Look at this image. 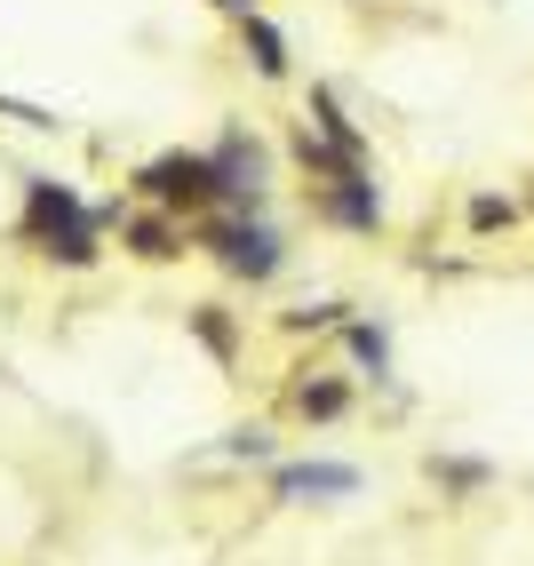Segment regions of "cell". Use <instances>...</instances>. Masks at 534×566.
<instances>
[{
    "mask_svg": "<svg viewBox=\"0 0 534 566\" xmlns=\"http://www.w3.org/2000/svg\"><path fill=\"white\" fill-rule=\"evenodd\" d=\"M121 240H128V255H144V263H168V255H184V223L160 208V216H121Z\"/></svg>",
    "mask_w": 534,
    "mask_h": 566,
    "instance_id": "obj_6",
    "label": "cell"
},
{
    "mask_svg": "<svg viewBox=\"0 0 534 566\" xmlns=\"http://www.w3.org/2000/svg\"><path fill=\"white\" fill-rule=\"evenodd\" d=\"M216 9H232V17H248V0H216Z\"/></svg>",
    "mask_w": 534,
    "mask_h": 566,
    "instance_id": "obj_14",
    "label": "cell"
},
{
    "mask_svg": "<svg viewBox=\"0 0 534 566\" xmlns=\"http://www.w3.org/2000/svg\"><path fill=\"white\" fill-rule=\"evenodd\" d=\"M200 248H208L232 280H272L280 263H287L280 232H272V223H263L255 208H216V216L200 223Z\"/></svg>",
    "mask_w": 534,
    "mask_h": 566,
    "instance_id": "obj_2",
    "label": "cell"
},
{
    "mask_svg": "<svg viewBox=\"0 0 534 566\" xmlns=\"http://www.w3.org/2000/svg\"><path fill=\"white\" fill-rule=\"evenodd\" d=\"M320 208H327L335 223H352V232H375V223H384V200H375V184H367V176H343V184H327V192H320Z\"/></svg>",
    "mask_w": 534,
    "mask_h": 566,
    "instance_id": "obj_7",
    "label": "cell"
},
{
    "mask_svg": "<svg viewBox=\"0 0 534 566\" xmlns=\"http://www.w3.org/2000/svg\"><path fill=\"white\" fill-rule=\"evenodd\" d=\"M272 486L295 503V495H359V471L352 463H280Z\"/></svg>",
    "mask_w": 534,
    "mask_h": 566,
    "instance_id": "obj_5",
    "label": "cell"
},
{
    "mask_svg": "<svg viewBox=\"0 0 534 566\" xmlns=\"http://www.w3.org/2000/svg\"><path fill=\"white\" fill-rule=\"evenodd\" d=\"M352 352H359L375 375H384V327H352Z\"/></svg>",
    "mask_w": 534,
    "mask_h": 566,
    "instance_id": "obj_12",
    "label": "cell"
},
{
    "mask_svg": "<svg viewBox=\"0 0 534 566\" xmlns=\"http://www.w3.org/2000/svg\"><path fill=\"white\" fill-rule=\"evenodd\" d=\"M295 407L312 415V423H335V415L352 407V391H343V384H303V391H295Z\"/></svg>",
    "mask_w": 534,
    "mask_h": 566,
    "instance_id": "obj_9",
    "label": "cell"
},
{
    "mask_svg": "<svg viewBox=\"0 0 534 566\" xmlns=\"http://www.w3.org/2000/svg\"><path fill=\"white\" fill-rule=\"evenodd\" d=\"M104 223H121V208H88V200L72 192V184H56V176H32V184H24V240H41V255H56V263H96Z\"/></svg>",
    "mask_w": 534,
    "mask_h": 566,
    "instance_id": "obj_1",
    "label": "cell"
},
{
    "mask_svg": "<svg viewBox=\"0 0 534 566\" xmlns=\"http://www.w3.org/2000/svg\"><path fill=\"white\" fill-rule=\"evenodd\" d=\"M192 327H200V344H208L216 359H232V352H240V344H232V319H223L216 304H208V312H192Z\"/></svg>",
    "mask_w": 534,
    "mask_h": 566,
    "instance_id": "obj_10",
    "label": "cell"
},
{
    "mask_svg": "<svg viewBox=\"0 0 534 566\" xmlns=\"http://www.w3.org/2000/svg\"><path fill=\"white\" fill-rule=\"evenodd\" d=\"M223 455H272V423H240L223 439Z\"/></svg>",
    "mask_w": 534,
    "mask_h": 566,
    "instance_id": "obj_11",
    "label": "cell"
},
{
    "mask_svg": "<svg viewBox=\"0 0 534 566\" xmlns=\"http://www.w3.org/2000/svg\"><path fill=\"white\" fill-rule=\"evenodd\" d=\"M136 192L151 200V208H168V216H184V208H223V184H216V160L208 153H160V160H144L136 168Z\"/></svg>",
    "mask_w": 534,
    "mask_h": 566,
    "instance_id": "obj_3",
    "label": "cell"
},
{
    "mask_svg": "<svg viewBox=\"0 0 534 566\" xmlns=\"http://www.w3.org/2000/svg\"><path fill=\"white\" fill-rule=\"evenodd\" d=\"M240 32H248V56H255V72H263V81H280V72H287V41H280V24L240 17Z\"/></svg>",
    "mask_w": 534,
    "mask_h": 566,
    "instance_id": "obj_8",
    "label": "cell"
},
{
    "mask_svg": "<svg viewBox=\"0 0 534 566\" xmlns=\"http://www.w3.org/2000/svg\"><path fill=\"white\" fill-rule=\"evenodd\" d=\"M471 223H479V232H494V223H511V200H471Z\"/></svg>",
    "mask_w": 534,
    "mask_h": 566,
    "instance_id": "obj_13",
    "label": "cell"
},
{
    "mask_svg": "<svg viewBox=\"0 0 534 566\" xmlns=\"http://www.w3.org/2000/svg\"><path fill=\"white\" fill-rule=\"evenodd\" d=\"M208 160H216V184H223V208H263V184H272V153H263L248 128H232Z\"/></svg>",
    "mask_w": 534,
    "mask_h": 566,
    "instance_id": "obj_4",
    "label": "cell"
}]
</instances>
